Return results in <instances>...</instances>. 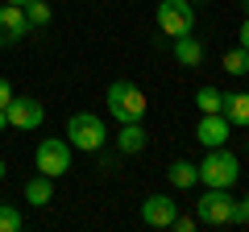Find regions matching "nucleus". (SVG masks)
I'll list each match as a JSON object with an SVG mask.
<instances>
[{
	"mask_svg": "<svg viewBox=\"0 0 249 232\" xmlns=\"http://www.w3.org/2000/svg\"><path fill=\"white\" fill-rule=\"evenodd\" d=\"M199 170V182L204 187H232V182L241 179V162L232 149H224V145H216V149L204 153V162H196Z\"/></svg>",
	"mask_w": 249,
	"mask_h": 232,
	"instance_id": "obj_1",
	"label": "nucleus"
},
{
	"mask_svg": "<svg viewBox=\"0 0 249 232\" xmlns=\"http://www.w3.org/2000/svg\"><path fill=\"white\" fill-rule=\"evenodd\" d=\"M108 112H112L121 125L142 120V116H145V96H142V87H137L133 79H112V83H108Z\"/></svg>",
	"mask_w": 249,
	"mask_h": 232,
	"instance_id": "obj_2",
	"label": "nucleus"
},
{
	"mask_svg": "<svg viewBox=\"0 0 249 232\" xmlns=\"http://www.w3.org/2000/svg\"><path fill=\"white\" fill-rule=\"evenodd\" d=\"M104 120H100L96 112H75L71 120H67V141L75 145V149L83 153H96L100 145H104Z\"/></svg>",
	"mask_w": 249,
	"mask_h": 232,
	"instance_id": "obj_3",
	"label": "nucleus"
},
{
	"mask_svg": "<svg viewBox=\"0 0 249 232\" xmlns=\"http://www.w3.org/2000/svg\"><path fill=\"white\" fill-rule=\"evenodd\" d=\"M158 29L166 37H183L196 29V4L191 0H158Z\"/></svg>",
	"mask_w": 249,
	"mask_h": 232,
	"instance_id": "obj_4",
	"label": "nucleus"
},
{
	"mask_svg": "<svg viewBox=\"0 0 249 232\" xmlns=\"http://www.w3.org/2000/svg\"><path fill=\"white\" fill-rule=\"evenodd\" d=\"M232 207H237V199L229 195V187H208V195H199L196 203V220L220 228V224H232Z\"/></svg>",
	"mask_w": 249,
	"mask_h": 232,
	"instance_id": "obj_5",
	"label": "nucleus"
},
{
	"mask_svg": "<svg viewBox=\"0 0 249 232\" xmlns=\"http://www.w3.org/2000/svg\"><path fill=\"white\" fill-rule=\"evenodd\" d=\"M34 166H37V174H50V179L67 174L71 170V141L67 137H46L34 153Z\"/></svg>",
	"mask_w": 249,
	"mask_h": 232,
	"instance_id": "obj_6",
	"label": "nucleus"
},
{
	"mask_svg": "<svg viewBox=\"0 0 249 232\" xmlns=\"http://www.w3.org/2000/svg\"><path fill=\"white\" fill-rule=\"evenodd\" d=\"M4 112H9V125L21 129V133H34V129H42V120H46L42 99H34V96H13Z\"/></svg>",
	"mask_w": 249,
	"mask_h": 232,
	"instance_id": "obj_7",
	"label": "nucleus"
},
{
	"mask_svg": "<svg viewBox=\"0 0 249 232\" xmlns=\"http://www.w3.org/2000/svg\"><path fill=\"white\" fill-rule=\"evenodd\" d=\"M29 29H34V25L25 21V9H21V4H4V0H0V46H17Z\"/></svg>",
	"mask_w": 249,
	"mask_h": 232,
	"instance_id": "obj_8",
	"label": "nucleus"
},
{
	"mask_svg": "<svg viewBox=\"0 0 249 232\" xmlns=\"http://www.w3.org/2000/svg\"><path fill=\"white\" fill-rule=\"evenodd\" d=\"M232 133V125L224 120V112H204V120L196 125V141L204 145V149H216V145H224Z\"/></svg>",
	"mask_w": 249,
	"mask_h": 232,
	"instance_id": "obj_9",
	"label": "nucleus"
},
{
	"mask_svg": "<svg viewBox=\"0 0 249 232\" xmlns=\"http://www.w3.org/2000/svg\"><path fill=\"white\" fill-rule=\"evenodd\" d=\"M178 215V203L170 195H150L142 203V224H150V228H170Z\"/></svg>",
	"mask_w": 249,
	"mask_h": 232,
	"instance_id": "obj_10",
	"label": "nucleus"
},
{
	"mask_svg": "<svg viewBox=\"0 0 249 232\" xmlns=\"http://www.w3.org/2000/svg\"><path fill=\"white\" fill-rule=\"evenodd\" d=\"M224 120H229L232 129H249V91H232V96H224Z\"/></svg>",
	"mask_w": 249,
	"mask_h": 232,
	"instance_id": "obj_11",
	"label": "nucleus"
},
{
	"mask_svg": "<svg viewBox=\"0 0 249 232\" xmlns=\"http://www.w3.org/2000/svg\"><path fill=\"white\" fill-rule=\"evenodd\" d=\"M175 58L187 66V71H196V66L204 63V46H199V37H191V33L175 37Z\"/></svg>",
	"mask_w": 249,
	"mask_h": 232,
	"instance_id": "obj_12",
	"label": "nucleus"
},
{
	"mask_svg": "<svg viewBox=\"0 0 249 232\" xmlns=\"http://www.w3.org/2000/svg\"><path fill=\"white\" fill-rule=\"evenodd\" d=\"M145 129H142V120H129V125H121V133H116V145H121V153H142L145 149Z\"/></svg>",
	"mask_w": 249,
	"mask_h": 232,
	"instance_id": "obj_13",
	"label": "nucleus"
},
{
	"mask_svg": "<svg viewBox=\"0 0 249 232\" xmlns=\"http://www.w3.org/2000/svg\"><path fill=\"white\" fill-rule=\"evenodd\" d=\"M50 199H54V179H50V174H34V179L25 182V203L46 207Z\"/></svg>",
	"mask_w": 249,
	"mask_h": 232,
	"instance_id": "obj_14",
	"label": "nucleus"
},
{
	"mask_svg": "<svg viewBox=\"0 0 249 232\" xmlns=\"http://www.w3.org/2000/svg\"><path fill=\"white\" fill-rule=\"evenodd\" d=\"M166 179L175 182L178 191H187V187H196V182H199V170H196V162L175 158V162H170V170H166Z\"/></svg>",
	"mask_w": 249,
	"mask_h": 232,
	"instance_id": "obj_15",
	"label": "nucleus"
},
{
	"mask_svg": "<svg viewBox=\"0 0 249 232\" xmlns=\"http://www.w3.org/2000/svg\"><path fill=\"white\" fill-rule=\"evenodd\" d=\"M220 66H224V75H249V50L245 46H232V50H224V58H220Z\"/></svg>",
	"mask_w": 249,
	"mask_h": 232,
	"instance_id": "obj_16",
	"label": "nucleus"
},
{
	"mask_svg": "<svg viewBox=\"0 0 249 232\" xmlns=\"http://www.w3.org/2000/svg\"><path fill=\"white\" fill-rule=\"evenodd\" d=\"M196 104H199V112H220V108H224V91L220 87H199L196 91Z\"/></svg>",
	"mask_w": 249,
	"mask_h": 232,
	"instance_id": "obj_17",
	"label": "nucleus"
},
{
	"mask_svg": "<svg viewBox=\"0 0 249 232\" xmlns=\"http://www.w3.org/2000/svg\"><path fill=\"white\" fill-rule=\"evenodd\" d=\"M21 9H25V21H29V25H50V17H54L46 0H25Z\"/></svg>",
	"mask_w": 249,
	"mask_h": 232,
	"instance_id": "obj_18",
	"label": "nucleus"
},
{
	"mask_svg": "<svg viewBox=\"0 0 249 232\" xmlns=\"http://www.w3.org/2000/svg\"><path fill=\"white\" fill-rule=\"evenodd\" d=\"M21 224H25V220H21V212H17V207L0 203V232H17Z\"/></svg>",
	"mask_w": 249,
	"mask_h": 232,
	"instance_id": "obj_19",
	"label": "nucleus"
},
{
	"mask_svg": "<svg viewBox=\"0 0 249 232\" xmlns=\"http://www.w3.org/2000/svg\"><path fill=\"white\" fill-rule=\"evenodd\" d=\"M232 224H249V195L237 199V207H232Z\"/></svg>",
	"mask_w": 249,
	"mask_h": 232,
	"instance_id": "obj_20",
	"label": "nucleus"
},
{
	"mask_svg": "<svg viewBox=\"0 0 249 232\" xmlns=\"http://www.w3.org/2000/svg\"><path fill=\"white\" fill-rule=\"evenodd\" d=\"M196 215H175V224H170V228H178V232H191V228H196Z\"/></svg>",
	"mask_w": 249,
	"mask_h": 232,
	"instance_id": "obj_21",
	"label": "nucleus"
},
{
	"mask_svg": "<svg viewBox=\"0 0 249 232\" xmlns=\"http://www.w3.org/2000/svg\"><path fill=\"white\" fill-rule=\"evenodd\" d=\"M9 99H13V87H9V79H0V108H9Z\"/></svg>",
	"mask_w": 249,
	"mask_h": 232,
	"instance_id": "obj_22",
	"label": "nucleus"
},
{
	"mask_svg": "<svg viewBox=\"0 0 249 232\" xmlns=\"http://www.w3.org/2000/svg\"><path fill=\"white\" fill-rule=\"evenodd\" d=\"M241 46H245V50H249V17L241 21Z\"/></svg>",
	"mask_w": 249,
	"mask_h": 232,
	"instance_id": "obj_23",
	"label": "nucleus"
},
{
	"mask_svg": "<svg viewBox=\"0 0 249 232\" xmlns=\"http://www.w3.org/2000/svg\"><path fill=\"white\" fill-rule=\"evenodd\" d=\"M4 129H9V112H4V108H0V133H4Z\"/></svg>",
	"mask_w": 249,
	"mask_h": 232,
	"instance_id": "obj_24",
	"label": "nucleus"
},
{
	"mask_svg": "<svg viewBox=\"0 0 249 232\" xmlns=\"http://www.w3.org/2000/svg\"><path fill=\"white\" fill-rule=\"evenodd\" d=\"M4 170H9V162H4V158H0V179H4Z\"/></svg>",
	"mask_w": 249,
	"mask_h": 232,
	"instance_id": "obj_25",
	"label": "nucleus"
},
{
	"mask_svg": "<svg viewBox=\"0 0 249 232\" xmlns=\"http://www.w3.org/2000/svg\"><path fill=\"white\" fill-rule=\"evenodd\" d=\"M4 4H25V0H4Z\"/></svg>",
	"mask_w": 249,
	"mask_h": 232,
	"instance_id": "obj_26",
	"label": "nucleus"
},
{
	"mask_svg": "<svg viewBox=\"0 0 249 232\" xmlns=\"http://www.w3.org/2000/svg\"><path fill=\"white\" fill-rule=\"evenodd\" d=\"M191 4H204V0H191Z\"/></svg>",
	"mask_w": 249,
	"mask_h": 232,
	"instance_id": "obj_27",
	"label": "nucleus"
},
{
	"mask_svg": "<svg viewBox=\"0 0 249 232\" xmlns=\"http://www.w3.org/2000/svg\"><path fill=\"white\" fill-rule=\"evenodd\" d=\"M0 203H4V199H0Z\"/></svg>",
	"mask_w": 249,
	"mask_h": 232,
	"instance_id": "obj_28",
	"label": "nucleus"
},
{
	"mask_svg": "<svg viewBox=\"0 0 249 232\" xmlns=\"http://www.w3.org/2000/svg\"><path fill=\"white\" fill-rule=\"evenodd\" d=\"M245 4H249V0H245Z\"/></svg>",
	"mask_w": 249,
	"mask_h": 232,
	"instance_id": "obj_29",
	"label": "nucleus"
}]
</instances>
